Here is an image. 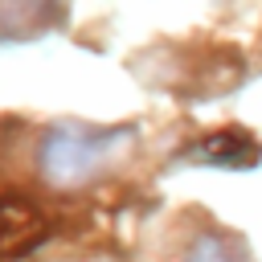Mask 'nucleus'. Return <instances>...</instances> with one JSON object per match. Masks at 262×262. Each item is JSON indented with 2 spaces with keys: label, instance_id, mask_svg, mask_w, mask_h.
Masks as SVG:
<instances>
[{
  "label": "nucleus",
  "instance_id": "obj_3",
  "mask_svg": "<svg viewBox=\"0 0 262 262\" xmlns=\"http://www.w3.org/2000/svg\"><path fill=\"white\" fill-rule=\"evenodd\" d=\"M192 156L201 164H217V168H254L262 147H258V139H250L242 131H217V135L201 139L192 147Z\"/></svg>",
  "mask_w": 262,
  "mask_h": 262
},
{
  "label": "nucleus",
  "instance_id": "obj_1",
  "mask_svg": "<svg viewBox=\"0 0 262 262\" xmlns=\"http://www.w3.org/2000/svg\"><path fill=\"white\" fill-rule=\"evenodd\" d=\"M131 139L127 127L119 131H94V127H53L41 143V176L57 188H74L86 184L90 176H98L111 156Z\"/></svg>",
  "mask_w": 262,
  "mask_h": 262
},
{
  "label": "nucleus",
  "instance_id": "obj_2",
  "mask_svg": "<svg viewBox=\"0 0 262 262\" xmlns=\"http://www.w3.org/2000/svg\"><path fill=\"white\" fill-rule=\"evenodd\" d=\"M41 237H45V213L16 192L0 196V258H16L33 250Z\"/></svg>",
  "mask_w": 262,
  "mask_h": 262
},
{
  "label": "nucleus",
  "instance_id": "obj_4",
  "mask_svg": "<svg viewBox=\"0 0 262 262\" xmlns=\"http://www.w3.org/2000/svg\"><path fill=\"white\" fill-rule=\"evenodd\" d=\"M184 262H225V254L217 250V242H209V237H205V242H201V246H196Z\"/></svg>",
  "mask_w": 262,
  "mask_h": 262
},
{
  "label": "nucleus",
  "instance_id": "obj_5",
  "mask_svg": "<svg viewBox=\"0 0 262 262\" xmlns=\"http://www.w3.org/2000/svg\"><path fill=\"white\" fill-rule=\"evenodd\" d=\"M49 4H53V0H20V8H25V12H45Z\"/></svg>",
  "mask_w": 262,
  "mask_h": 262
}]
</instances>
